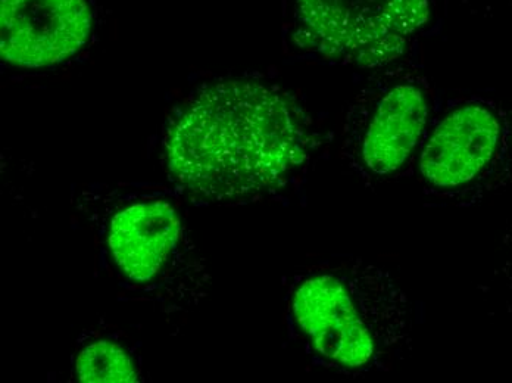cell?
<instances>
[{
    "instance_id": "cell-1",
    "label": "cell",
    "mask_w": 512,
    "mask_h": 383,
    "mask_svg": "<svg viewBox=\"0 0 512 383\" xmlns=\"http://www.w3.org/2000/svg\"><path fill=\"white\" fill-rule=\"evenodd\" d=\"M317 139L282 87L252 79L205 87L174 121L165 157L174 180L211 201H242L286 188Z\"/></svg>"
},
{
    "instance_id": "cell-2",
    "label": "cell",
    "mask_w": 512,
    "mask_h": 383,
    "mask_svg": "<svg viewBox=\"0 0 512 383\" xmlns=\"http://www.w3.org/2000/svg\"><path fill=\"white\" fill-rule=\"evenodd\" d=\"M289 320L309 356L346 376L387 372L414 344L407 291L392 273L362 258L299 276L289 295Z\"/></svg>"
},
{
    "instance_id": "cell-3",
    "label": "cell",
    "mask_w": 512,
    "mask_h": 383,
    "mask_svg": "<svg viewBox=\"0 0 512 383\" xmlns=\"http://www.w3.org/2000/svg\"><path fill=\"white\" fill-rule=\"evenodd\" d=\"M433 204L468 208L512 189V107L483 95L437 105L415 165Z\"/></svg>"
},
{
    "instance_id": "cell-4",
    "label": "cell",
    "mask_w": 512,
    "mask_h": 383,
    "mask_svg": "<svg viewBox=\"0 0 512 383\" xmlns=\"http://www.w3.org/2000/svg\"><path fill=\"white\" fill-rule=\"evenodd\" d=\"M429 77L410 61L376 70L343 115L340 160L368 188L414 177L436 111Z\"/></svg>"
},
{
    "instance_id": "cell-5",
    "label": "cell",
    "mask_w": 512,
    "mask_h": 383,
    "mask_svg": "<svg viewBox=\"0 0 512 383\" xmlns=\"http://www.w3.org/2000/svg\"><path fill=\"white\" fill-rule=\"evenodd\" d=\"M293 42L333 64L382 70L407 61L432 0H293Z\"/></svg>"
},
{
    "instance_id": "cell-6",
    "label": "cell",
    "mask_w": 512,
    "mask_h": 383,
    "mask_svg": "<svg viewBox=\"0 0 512 383\" xmlns=\"http://www.w3.org/2000/svg\"><path fill=\"white\" fill-rule=\"evenodd\" d=\"M92 26L86 0H0V55L21 68L59 64L83 48Z\"/></svg>"
},
{
    "instance_id": "cell-7",
    "label": "cell",
    "mask_w": 512,
    "mask_h": 383,
    "mask_svg": "<svg viewBox=\"0 0 512 383\" xmlns=\"http://www.w3.org/2000/svg\"><path fill=\"white\" fill-rule=\"evenodd\" d=\"M180 238V220L167 202H137L115 214L108 247L115 264L134 282L161 272Z\"/></svg>"
},
{
    "instance_id": "cell-8",
    "label": "cell",
    "mask_w": 512,
    "mask_h": 383,
    "mask_svg": "<svg viewBox=\"0 0 512 383\" xmlns=\"http://www.w3.org/2000/svg\"><path fill=\"white\" fill-rule=\"evenodd\" d=\"M76 375L86 383L136 382L139 378L126 351L109 341L93 342L81 351Z\"/></svg>"
},
{
    "instance_id": "cell-9",
    "label": "cell",
    "mask_w": 512,
    "mask_h": 383,
    "mask_svg": "<svg viewBox=\"0 0 512 383\" xmlns=\"http://www.w3.org/2000/svg\"><path fill=\"white\" fill-rule=\"evenodd\" d=\"M489 283L496 300L512 316V220L499 242L498 255Z\"/></svg>"
},
{
    "instance_id": "cell-10",
    "label": "cell",
    "mask_w": 512,
    "mask_h": 383,
    "mask_svg": "<svg viewBox=\"0 0 512 383\" xmlns=\"http://www.w3.org/2000/svg\"><path fill=\"white\" fill-rule=\"evenodd\" d=\"M477 2H492V3H498L501 2V0H477Z\"/></svg>"
}]
</instances>
